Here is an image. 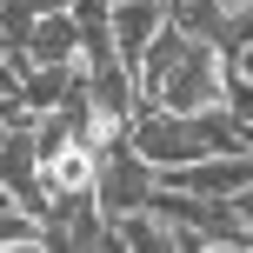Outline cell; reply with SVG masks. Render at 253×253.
<instances>
[{
  "label": "cell",
  "instance_id": "obj_1",
  "mask_svg": "<svg viewBox=\"0 0 253 253\" xmlns=\"http://www.w3.org/2000/svg\"><path fill=\"white\" fill-rule=\"evenodd\" d=\"M227 74H233V60L220 53V40H200V34H187L173 20H160V34L133 60L140 100L167 107V114H200V107L227 100Z\"/></svg>",
  "mask_w": 253,
  "mask_h": 253
},
{
  "label": "cell",
  "instance_id": "obj_2",
  "mask_svg": "<svg viewBox=\"0 0 253 253\" xmlns=\"http://www.w3.org/2000/svg\"><path fill=\"white\" fill-rule=\"evenodd\" d=\"M153 180H160V167L147 160V153L133 147V140H114V147L100 153V180H93V200H100L107 220L133 213V207L153 200Z\"/></svg>",
  "mask_w": 253,
  "mask_h": 253
},
{
  "label": "cell",
  "instance_id": "obj_3",
  "mask_svg": "<svg viewBox=\"0 0 253 253\" xmlns=\"http://www.w3.org/2000/svg\"><path fill=\"white\" fill-rule=\"evenodd\" d=\"M167 187H187V193H213V200H233V193L253 180V153H200L187 167H167Z\"/></svg>",
  "mask_w": 253,
  "mask_h": 253
},
{
  "label": "cell",
  "instance_id": "obj_4",
  "mask_svg": "<svg viewBox=\"0 0 253 253\" xmlns=\"http://www.w3.org/2000/svg\"><path fill=\"white\" fill-rule=\"evenodd\" d=\"M27 67H74L80 60V27H74V7H53V13H34L20 40Z\"/></svg>",
  "mask_w": 253,
  "mask_h": 253
},
{
  "label": "cell",
  "instance_id": "obj_5",
  "mask_svg": "<svg viewBox=\"0 0 253 253\" xmlns=\"http://www.w3.org/2000/svg\"><path fill=\"white\" fill-rule=\"evenodd\" d=\"M160 20H167L160 0H114V7H107V27H114V47H120L126 67L147 53V40L160 34Z\"/></svg>",
  "mask_w": 253,
  "mask_h": 253
},
{
  "label": "cell",
  "instance_id": "obj_6",
  "mask_svg": "<svg viewBox=\"0 0 253 253\" xmlns=\"http://www.w3.org/2000/svg\"><path fill=\"white\" fill-rule=\"evenodd\" d=\"M227 107L240 114L247 126H253V80H240V74H227Z\"/></svg>",
  "mask_w": 253,
  "mask_h": 253
},
{
  "label": "cell",
  "instance_id": "obj_7",
  "mask_svg": "<svg viewBox=\"0 0 253 253\" xmlns=\"http://www.w3.org/2000/svg\"><path fill=\"white\" fill-rule=\"evenodd\" d=\"M233 213H240V220H247V227H253V180H247V187H240V193H233Z\"/></svg>",
  "mask_w": 253,
  "mask_h": 253
},
{
  "label": "cell",
  "instance_id": "obj_8",
  "mask_svg": "<svg viewBox=\"0 0 253 253\" xmlns=\"http://www.w3.org/2000/svg\"><path fill=\"white\" fill-rule=\"evenodd\" d=\"M233 74H240V80H253V40H247L240 53H233Z\"/></svg>",
  "mask_w": 253,
  "mask_h": 253
}]
</instances>
